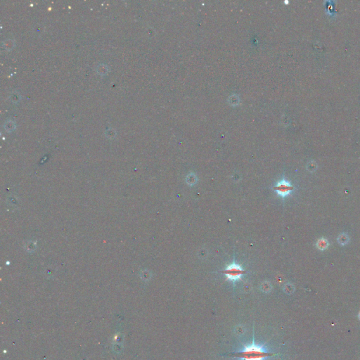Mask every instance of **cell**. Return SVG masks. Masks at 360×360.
I'll return each instance as SVG.
<instances>
[{
	"mask_svg": "<svg viewBox=\"0 0 360 360\" xmlns=\"http://www.w3.org/2000/svg\"><path fill=\"white\" fill-rule=\"evenodd\" d=\"M275 355H277L267 352L265 349H264L262 345H257L255 343L254 337H253V343L250 345L244 346L243 350L228 354V356L236 357L241 360H264Z\"/></svg>",
	"mask_w": 360,
	"mask_h": 360,
	"instance_id": "6da1fadb",
	"label": "cell"
},
{
	"mask_svg": "<svg viewBox=\"0 0 360 360\" xmlns=\"http://www.w3.org/2000/svg\"><path fill=\"white\" fill-rule=\"evenodd\" d=\"M222 272L226 276V279L235 281L241 279L242 275L245 274L246 271L239 264L234 263L229 265L225 269L222 271Z\"/></svg>",
	"mask_w": 360,
	"mask_h": 360,
	"instance_id": "7a4b0ae2",
	"label": "cell"
},
{
	"mask_svg": "<svg viewBox=\"0 0 360 360\" xmlns=\"http://www.w3.org/2000/svg\"><path fill=\"white\" fill-rule=\"evenodd\" d=\"M273 189L277 192L278 195L282 197L288 196L291 191L294 190V187L286 180H282L273 187Z\"/></svg>",
	"mask_w": 360,
	"mask_h": 360,
	"instance_id": "3957f363",
	"label": "cell"
},
{
	"mask_svg": "<svg viewBox=\"0 0 360 360\" xmlns=\"http://www.w3.org/2000/svg\"><path fill=\"white\" fill-rule=\"evenodd\" d=\"M316 246L319 250L323 251V250H325L326 249L328 248V247H329V241H328L327 239H323V238H321V239H319L317 242H316Z\"/></svg>",
	"mask_w": 360,
	"mask_h": 360,
	"instance_id": "277c9868",
	"label": "cell"
},
{
	"mask_svg": "<svg viewBox=\"0 0 360 360\" xmlns=\"http://www.w3.org/2000/svg\"><path fill=\"white\" fill-rule=\"evenodd\" d=\"M338 241L340 244H341L342 246H344L349 241V237H348L347 234H341L338 238Z\"/></svg>",
	"mask_w": 360,
	"mask_h": 360,
	"instance_id": "5b68a950",
	"label": "cell"
}]
</instances>
